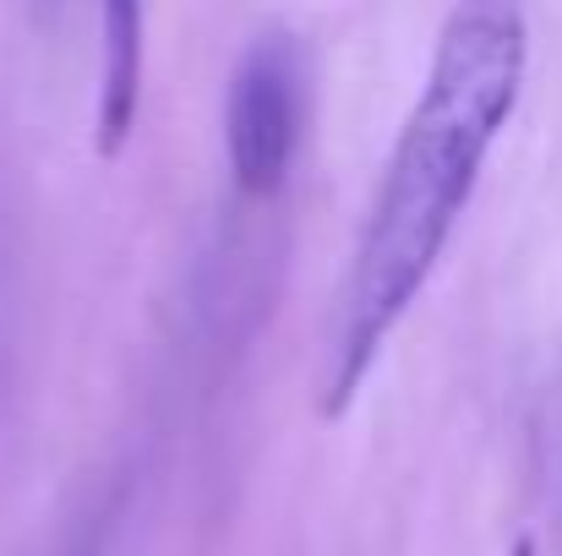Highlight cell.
Listing matches in <instances>:
<instances>
[{
  "mask_svg": "<svg viewBox=\"0 0 562 556\" xmlns=\"http://www.w3.org/2000/svg\"><path fill=\"white\" fill-rule=\"evenodd\" d=\"M514 556H536V552H530V541H519V552H514Z\"/></svg>",
  "mask_w": 562,
  "mask_h": 556,
  "instance_id": "obj_4",
  "label": "cell"
},
{
  "mask_svg": "<svg viewBox=\"0 0 562 556\" xmlns=\"http://www.w3.org/2000/svg\"><path fill=\"white\" fill-rule=\"evenodd\" d=\"M525 66H530V0L448 5L420 99L382 164L372 218L345 279L334 371L323 398L328 415H345L361 398L387 333L437 273L453 224L475 196L481 164L525 93Z\"/></svg>",
  "mask_w": 562,
  "mask_h": 556,
  "instance_id": "obj_1",
  "label": "cell"
},
{
  "mask_svg": "<svg viewBox=\"0 0 562 556\" xmlns=\"http://www.w3.org/2000/svg\"><path fill=\"white\" fill-rule=\"evenodd\" d=\"M143 11H148V0H99V27H104L99 143H104V154H121V143L137 126V99H143Z\"/></svg>",
  "mask_w": 562,
  "mask_h": 556,
  "instance_id": "obj_3",
  "label": "cell"
},
{
  "mask_svg": "<svg viewBox=\"0 0 562 556\" xmlns=\"http://www.w3.org/2000/svg\"><path fill=\"white\" fill-rule=\"evenodd\" d=\"M306 49L290 33L257 38L235 66L224 104V148L229 175L246 196H273L284 185L306 132Z\"/></svg>",
  "mask_w": 562,
  "mask_h": 556,
  "instance_id": "obj_2",
  "label": "cell"
}]
</instances>
